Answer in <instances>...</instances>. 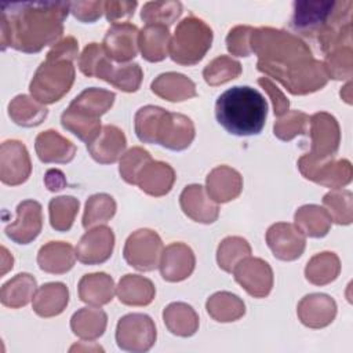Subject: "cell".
Wrapping results in <instances>:
<instances>
[{"mask_svg":"<svg viewBox=\"0 0 353 353\" xmlns=\"http://www.w3.org/2000/svg\"><path fill=\"white\" fill-rule=\"evenodd\" d=\"M341 6L342 1L330 0L295 1L291 26L306 37L319 36L335 18Z\"/></svg>","mask_w":353,"mask_h":353,"instance_id":"9","label":"cell"},{"mask_svg":"<svg viewBox=\"0 0 353 353\" xmlns=\"http://www.w3.org/2000/svg\"><path fill=\"white\" fill-rule=\"evenodd\" d=\"M135 134L141 142L161 145L170 150H183L190 146L196 132L188 116L146 105L135 113Z\"/></svg>","mask_w":353,"mask_h":353,"instance_id":"3","label":"cell"},{"mask_svg":"<svg viewBox=\"0 0 353 353\" xmlns=\"http://www.w3.org/2000/svg\"><path fill=\"white\" fill-rule=\"evenodd\" d=\"M179 204L185 215L200 223H212L219 215V207L210 199L201 185L186 186L181 196Z\"/></svg>","mask_w":353,"mask_h":353,"instance_id":"24","label":"cell"},{"mask_svg":"<svg viewBox=\"0 0 353 353\" xmlns=\"http://www.w3.org/2000/svg\"><path fill=\"white\" fill-rule=\"evenodd\" d=\"M309 120L310 117L301 110H288L274 123V135L281 141H291L296 135L305 134L307 131Z\"/></svg>","mask_w":353,"mask_h":353,"instance_id":"48","label":"cell"},{"mask_svg":"<svg viewBox=\"0 0 353 353\" xmlns=\"http://www.w3.org/2000/svg\"><path fill=\"white\" fill-rule=\"evenodd\" d=\"M116 342L127 352H146L156 342V327L148 314L130 313L116 327Z\"/></svg>","mask_w":353,"mask_h":353,"instance_id":"13","label":"cell"},{"mask_svg":"<svg viewBox=\"0 0 353 353\" xmlns=\"http://www.w3.org/2000/svg\"><path fill=\"white\" fill-rule=\"evenodd\" d=\"M77 55H79L77 40L72 36H68L61 41H58L57 44H54V47L47 54V59H66L73 62V59H76Z\"/></svg>","mask_w":353,"mask_h":353,"instance_id":"53","label":"cell"},{"mask_svg":"<svg viewBox=\"0 0 353 353\" xmlns=\"http://www.w3.org/2000/svg\"><path fill=\"white\" fill-rule=\"evenodd\" d=\"M234 280L255 298H265L273 287V270L268 262L261 258L247 256L233 269Z\"/></svg>","mask_w":353,"mask_h":353,"instance_id":"15","label":"cell"},{"mask_svg":"<svg viewBox=\"0 0 353 353\" xmlns=\"http://www.w3.org/2000/svg\"><path fill=\"white\" fill-rule=\"evenodd\" d=\"M241 175L228 165H218L207 175L205 190L210 199L216 204L236 199L241 193Z\"/></svg>","mask_w":353,"mask_h":353,"instance_id":"25","label":"cell"},{"mask_svg":"<svg viewBox=\"0 0 353 353\" xmlns=\"http://www.w3.org/2000/svg\"><path fill=\"white\" fill-rule=\"evenodd\" d=\"M295 225L309 237H323L328 233L332 219L325 208L316 204H306L296 210Z\"/></svg>","mask_w":353,"mask_h":353,"instance_id":"35","label":"cell"},{"mask_svg":"<svg viewBox=\"0 0 353 353\" xmlns=\"http://www.w3.org/2000/svg\"><path fill=\"white\" fill-rule=\"evenodd\" d=\"M352 192L334 189L323 197V205L330 214L332 222L338 225H349L353 219V205H352Z\"/></svg>","mask_w":353,"mask_h":353,"instance_id":"45","label":"cell"},{"mask_svg":"<svg viewBox=\"0 0 353 353\" xmlns=\"http://www.w3.org/2000/svg\"><path fill=\"white\" fill-rule=\"evenodd\" d=\"M152 161V157L149 154L148 150L135 146L132 149H130L127 153H124L120 159V165H119V171L121 178L131 185L137 183V176L141 172V170L149 163Z\"/></svg>","mask_w":353,"mask_h":353,"instance_id":"49","label":"cell"},{"mask_svg":"<svg viewBox=\"0 0 353 353\" xmlns=\"http://www.w3.org/2000/svg\"><path fill=\"white\" fill-rule=\"evenodd\" d=\"M251 255V247L248 241L239 236H230L221 241L216 251V262L219 268L228 273H232L234 266L244 258Z\"/></svg>","mask_w":353,"mask_h":353,"instance_id":"41","label":"cell"},{"mask_svg":"<svg viewBox=\"0 0 353 353\" xmlns=\"http://www.w3.org/2000/svg\"><path fill=\"white\" fill-rule=\"evenodd\" d=\"M241 74V65L239 61L221 55L212 59L203 70V77L210 85H219L237 79Z\"/></svg>","mask_w":353,"mask_h":353,"instance_id":"46","label":"cell"},{"mask_svg":"<svg viewBox=\"0 0 353 353\" xmlns=\"http://www.w3.org/2000/svg\"><path fill=\"white\" fill-rule=\"evenodd\" d=\"M254 28L251 26H234L226 36V47L232 55L248 57L251 54V34Z\"/></svg>","mask_w":353,"mask_h":353,"instance_id":"50","label":"cell"},{"mask_svg":"<svg viewBox=\"0 0 353 353\" xmlns=\"http://www.w3.org/2000/svg\"><path fill=\"white\" fill-rule=\"evenodd\" d=\"M298 317L310 328H323L332 323L336 314L335 301L325 294H309L298 303Z\"/></svg>","mask_w":353,"mask_h":353,"instance_id":"22","label":"cell"},{"mask_svg":"<svg viewBox=\"0 0 353 353\" xmlns=\"http://www.w3.org/2000/svg\"><path fill=\"white\" fill-rule=\"evenodd\" d=\"M251 52L258 55L256 68L265 74L310 59L312 51L298 36L273 28H256L251 34Z\"/></svg>","mask_w":353,"mask_h":353,"instance_id":"4","label":"cell"},{"mask_svg":"<svg viewBox=\"0 0 353 353\" xmlns=\"http://www.w3.org/2000/svg\"><path fill=\"white\" fill-rule=\"evenodd\" d=\"M79 68L87 77H98L124 92H135L142 83V69L138 63H127L116 68L103 47L90 43L79 58Z\"/></svg>","mask_w":353,"mask_h":353,"instance_id":"6","label":"cell"},{"mask_svg":"<svg viewBox=\"0 0 353 353\" xmlns=\"http://www.w3.org/2000/svg\"><path fill=\"white\" fill-rule=\"evenodd\" d=\"M125 146L127 139L124 132L116 125L106 124L102 127L98 137L87 143V150L95 161L101 164H112L121 159Z\"/></svg>","mask_w":353,"mask_h":353,"instance_id":"23","label":"cell"},{"mask_svg":"<svg viewBox=\"0 0 353 353\" xmlns=\"http://www.w3.org/2000/svg\"><path fill=\"white\" fill-rule=\"evenodd\" d=\"M74 83V66L66 59H47L37 68L29 90L32 97L43 103L59 101Z\"/></svg>","mask_w":353,"mask_h":353,"instance_id":"8","label":"cell"},{"mask_svg":"<svg viewBox=\"0 0 353 353\" xmlns=\"http://www.w3.org/2000/svg\"><path fill=\"white\" fill-rule=\"evenodd\" d=\"M106 313L99 307H81L70 319L73 334L83 339H97L106 328Z\"/></svg>","mask_w":353,"mask_h":353,"instance_id":"38","label":"cell"},{"mask_svg":"<svg viewBox=\"0 0 353 353\" xmlns=\"http://www.w3.org/2000/svg\"><path fill=\"white\" fill-rule=\"evenodd\" d=\"M114 92L103 88H85L63 110L61 124L85 143L92 142L101 132V116L114 102Z\"/></svg>","mask_w":353,"mask_h":353,"instance_id":"5","label":"cell"},{"mask_svg":"<svg viewBox=\"0 0 353 353\" xmlns=\"http://www.w3.org/2000/svg\"><path fill=\"white\" fill-rule=\"evenodd\" d=\"M175 182L174 168L163 161H149L138 174L137 183L145 193L160 197L167 194Z\"/></svg>","mask_w":353,"mask_h":353,"instance_id":"27","label":"cell"},{"mask_svg":"<svg viewBox=\"0 0 353 353\" xmlns=\"http://www.w3.org/2000/svg\"><path fill=\"white\" fill-rule=\"evenodd\" d=\"M170 30L164 25H146L138 37V46L145 58L149 62H160L170 52Z\"/></svg>","mask_w":353,"mask_h":353,"instance_id":"31","label":"cell"},{"mask_svg":"<svg viewBox=\"0 0 353 353\" xmlns=\"http://www.w3.org/2000/svg\"><path fill=\"white\" fill-rule=\"evenodd\" d=\"M76 261V252L69 243L50 241L37 254L39 268L47 273L62 274L69 272Z\"/></svg>","mask_w":353,"mask_h":353,"instance_id":"29","label":"cell"},{"mask_svg":"<svg viewBox=\"0 0 353 353\" xmlns=\"http://www.w3.org/2000/svg\"><path fill=\"white\" fill-rule=\"evenodd\" d=\"M309 125L312 148L307 154L314 160L331 159L336 153L341 141L336 119L330 113L319 112L310 117Z\"/></svg>","mask_w":353,"mask_h":353,"instance_id":"14","label":"cell"},{"mask_svg":"<svg viewBox=\"0 0 353 353\" xmlns=\"http://www.w3.org/2000/svg\"><path fill=\"white\" fill-rule=\"evenodd\" d=\"M215 117L229 134L258 135L266 123L268 103L258 90L250 85H234L218 97Z\"/></svg>","mask_w":353,"mask_h":353,"instance_id":"2","label":"cell"},{"mask_svg":"<svg viewBox=\"0 0 353 353\" xmlns=\"http://www.w3.org/2000/svg\"><path fill=\"white\" fill-rule=\"evenodd\" d=\"M44 183L50 192H58L65 188L66 179L62 171L59 170H48L44 176Z\"/></svg>","mask_w":353,"mask_h":353,"instance_id":"55","label":"cell"},{"mask_svg":"<svg viewBox=\"0 0 353 353\" xmlns=\"http://www.w3.org/2000/svg\"><path fill=\"white\" fill-rule=\"evenodd\" d=\"M137 1H105V15L109 22L119 23L120 19L130 18L137 8Z\"/></svg>","mask_w":353,"mask_h":353,"instance_id":"54","label":"cell"},{"mask_svg":"<svg viewBox=\"0 0 353 353\" xmlns=\"http://www.w3.org/2000/svg\"><path fill=\"white\" fill-rule=\"evenodd\" d=\"M1 251H3V269H1V276H3V274H6V272H7L8 269H12L14 259H12V255L8 254V251H7L6 247H3Z\"/></svg>","mask_w":353,"mask_h":353,"instance_id":"56","label":"cell"},{"mask_svg":"<svg viewBox=\"0 0 353 353\" xmlns=\"http://www.w3.org/2000/svg\"><path fill=\"white\" fill-rule=\"evenodd\" d=\"M270 77L280 81L294 95L314 92L317 90H321L328 81V76L325 73L323 62L314 58L273 72Z\"/></svg>","mask_w":353,"mask_h":353,"instance_id":"10","label":"cell"},{"mask_svg":"<svg viewBox=\"0 0 353 353\" xmlns=\"http://www.w3.org/2000/svg\"><path fill=\"white\" fill-rule=\"evenodd\" d=\"M138 37L139 30L135 25L130 22L113 23L103 37L102 47L109 59L120 63L128 62L138 54Z\"/></svg>","mask_w":353,"mask_h":353,"instance_id":"18","label":"cell"},{"mask_svg":"<svg viewBox=\"0 0 353 353\" xmlns=\"http://www.w3.org/2000/svg\"><path fill=\"white\" fill-rule=\"evenodd\" d=\"M116 212V201L106 193H98L91 196L85 203L83 215L84 229H90L99 223H106L113 218Z\"/></svg>","mask_w":353,"mask_h":353,"instance_id":"42","label":"cell"},{"mask_svg":"<svg viewBox=\"0 0 353 353\" xmlns=\"http://www.w3.org/2000/svg\"><path fill=\"white\" fill-rule=\"evenodd\" d=\"M50 223L58 232H68L79 211V200L72 196H59L50 201Z\"/></svg>","mask_w":353,"mask_h":353,"instance_id":"44","label":"cell"},{"mask_svg":"<svg viewBox=\"0 0 353 353\" xmlns=\"http://www.w3.org/2000/svg\"><path fill=\"white\" fill-rule=\"evenodd\" d=\"M298 168L306 179L332 189H341L349 185L353 176L352 164L346 159L336 161L332 157L314 160L306 153L298 160Z\"/></svg>","mask_w":353,"mask_h":353,"instance_id":"12","label":"cell"},{"mask_svg":"<svg viewBox=\"0 0 353 353\" xmlns=\"http://www.w3.org/2000/svg\"><path fill=\"white\" fill-rule=\"evenodd\" d=\"M341 272V262L334 252H320L312 256L305 268V277L314 285H325L334 281Z\"/></svg>","mask_w":353,"mask_h":353,"instance_id":"40","label":"cell"},{"mask_svg":"<svg viewBox=\"0 0 353 353\" xmlns=\"http://www.w3.org/2000/svg\"><path fill=\"white\" fill-rule=\"evenodd\" d=\"M70 12L80 22L92 23L105 12V1H70Z\"/></svg>","mask_w":353,"mask_h":353,"instance_id":"51","label":"cell"},{"mask_svg":"<svg viewBox=\"0 0 353 353\" xmlns=\"http://www.w3.org/2000/svg\"><path fill=\"white\" fill-rule=\"evenodd\" d=\"M208 314L221 323H229L239 320L245 313L244 302L234 294L228 291L215 292L205 303Z\"/></svg>","mask_w":353,"mask_h":353,"instance_id":"39","label":"cell"},{"mask_svg":"<svg viewBox=\"0 0 353 353\" xmlns=\"http://www.w3.org/2000/svg\"><path fill=\"white\" fill-rule=\"evenodd\" d=\"M116 294L124 305L145 306L153 301L156 290L149 279L138 274H125L120 279Z\"/></svg>","mask_w":353,"mask_h":353,"instance_id":"33","label":"cell"},{"mask_svg":"<svg viewBox=\"0 0 353 353\" xmlns=\"http://www.w3.org/2000/svg\"><path fill=\"white\" fill-rule=\"evenodd\" d=\"M163 320L170 332L178 336H192L199 328V316L183 302L170 303L163 312Z\"/></svg>","mask_w":353,"mask_h":353,"instance_id":"34","label":"cell"},{"mask_svg":"<svg viewBox=\"0 0 353 353\" xmlns=\"http://www.w3.org/2000/svg\"><path fill=\"white\" fill-rule=\"evenodd\" d=\"M32 172V163L26 146L15 139L4 141L0 148V179L17 186L23 183Z\"/></svg>","mask_w":353,"mask_h":353,"instance_id":"16","label":"cell"},{"mask_svg":"<svg viewBox=\"0 0 353 353\" xmlns=\"http://www.w3.org/2000/svg\"><path fill=\"white\" fill-rule=\"evenodd\" d=\"M36 292V280L29 273H19L1 287L0 299L7 307L18 309L30 302Z\"/></svg>","mask_w":353,"mask_h":353,"instance_id":"37","label":"cell"},{"mask_svg":"<svg viewBox=\"0 0 353 353\" xmlns=\"http://www.w3.org/2000/svg\"><path fill=\"white\" fill-rule=\"evenodd\" d=\"M212 30L200 18L189 15L183 18L170 41L171 59L179 65L192 66L199 63L211 48Z\"/></svg>","mask_w":353,"mask_h":353,"instance_id":"7","label":"cell"},{"mask_svg":"<svg viewBox=\"0 0 353 353\" xmlns=\"http://www.w3.org/2000/svg\"><path fill=\"white\" fill-rule=\"evenodd\" d=\"M323 65L328 79L350 80L353 73L352 46L339 47L327 52Z\"/></svg>","mask_w":353,"mask_h":353,"instance_id":"47","label":"cell"},{"mask_svg":"<svg viewBox=\"0 0 353 353\" xmlns=\"http://www.w3.org/2000/svg\"><path fill=\"white\" fill-rule=\"evenodd\" d=\"M47 108L29 95H17L8 105V116L22 127H36L47 117Z\"/></svg>","mask_w":353,"mask_h":353,"instance_id":"36","label":"cell"},{"mask_svg":"<svg viewBox=\"0 0 353 353\" xmlns=\"http://www.w3.org/2000/svg\"><path fill=\"white\" fill-rule=\"evenodd\" d=\"M43 228L41 204L36 200H23L17 207V219L7 225L4 232L17 244H29Z\"/></svg>","mask_w":353,"mask_h":353,"instance_id":"19","label":"cell"},{"mask_svg":"<svg viewBox=\"0 0 353 353\" xmlns=\"http://www.w3.org/2000/svg\"><path fill=\"white\" fill-rule=\"evenodd\" d=\"M163 250V241L154 230L139 229L125 240L123 255L125 262L137 270L152 272L159 268Z\"/></svg>","mask_w":353,"mask_h":353,"instance_id":"11","label":"cell"},{"mask_svg":"<svg viewBox=\"0 0 353 353\" xmlns=\"http://www.w3.org/2000/svg\"><path fill=\"white\" fill-rule=\"evenodd\" d=\"M266 243L277 259L295 261L303 254L306 236L294 223L277 222L268 229Z\"/></svg>","mask_w":353,"mask_h":353,"instance_id":"17","label":"cell"},{"mask_svg":"<svg viewBox=\"0 0 353 353\" xmlns=\"http://www.w3.org/2000/svg\"><path fill=\"white\" fill-rule=\"evenodd\" d=\"M196 265V258L192 248L183 243H172L167 245L160 258V273L167 281L176 283L188 279Z\"/></svg>","mask_w":353,"mask_h":353,"instance_id":"21","label":"cell"},{"mask_svg":"<svg viewBox=\"0 0 353 353\" xmlns=\"http://www.w3.org/2000/svg\"><path fill=\"white\" fill-rule=\"evenodd\" d=\"M114 295L113 279L106 273L84 274L79 281V298L84 303L102 306L109 303Z\"/></svg>","mask_w":353,"mask_h":353,"instance_id":"32","label":"cell"},{"mask_svg":"<svg viewBox=\"0 0 353 353\" xmlns=\"http://www.w3.org/2000/svg\"><path fill=\"white\" fill-rule=\"evenodd\" d=\"M114 247V234L108 226L88 230L77 243L76 258L84 265H99L106 262Z\"/></svg>","mask_w":353,"mask_h":353,"instance_id":"20","label":"cell"},{"mask_svg":"<svg viewBox=\"0 0 353 353\" xmlns=\"http://www.w3.org/2000/svg\"><path fill=\"white\" fill-rule=\"evenodd\" d=\"M258 84L268 92V95L272 99L273 103V112L277 117H281L283 114H285L288 112L290 108V101L284 97V94L273 84V81H270L268 77H261L258 79Z\"/></svg>","mask_w":353,"mask_h":353,"instance_id":"52","label":"cell"},{"mask_svg":"<svg viewBox=\"0 0 353 353\" xmlns=\"http://www.w3.org/2000/svg\"><path fill=\"white\" fill-rule=\"evenodd\" d=\"M34 149L37 157L43 163H62L66 164L73 160L76 146L54 130H47L36 137Z\"/></svg>","mask_w":353,"mask_h":353,"instance_id":"26","label":"cell"},{"mask_svg":"<svg viewBox=\"0 0 353 353\" xmlns=\"http://www.w3.org/2000/svg\"><path fill=\"white\" fill-rule=\"evenodd\" d=\"M1 50L33 54L55 44L63 33L70 1L1 3Z\"/></svg>","mask_w":353,"mask_h":353,"instance_id":"1","label":"cell"},{"mask_svg":"<svg viewBox=\"0 0 353 353\" xmlns=\"http://www.w3.org/2000/svg\"><path fill=\"white\" fill-rule=\"evenodd\" d=\"M152 91L170 102H182L196 97L194 83L182 73L167 72L159 74L150 84Z\"/></svg>","mask_w":353,"mask_h":353,"instance_id":"28","label":"cell"},{"mask_svg":"<svg viewBox=\"0 0 353 353\" xmlns=\"http://www.w3.org/2000/svg\"><path fill=\"white\" fill-rule=\"evenodd\" d=\"M33 310L40 317H52L63 312L69 302V291L63 283H47L36 290Z\"/></svg>","mask_w":353,"mask_h":353,"instance_id":"30","label":"cell"},{"mask_svg":"<svg viewBox=\"0 0 353 353\" xmlns=\"http://www.w3.org/2000/svg\"><path fill=\"white\" fill-rule=\"evenodd\" d=\"M182 14V3L170 1H148L143 4L141 11V18L148 25H164L168 26L174 23Z\"/></svg>","mask_w":353,"mask_h":353,"instance_id":"43","label":"cell"}]
</instances>
